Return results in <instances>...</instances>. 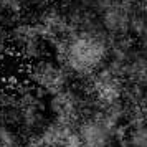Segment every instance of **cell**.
<instances>
[{"label": "cell", "mask_w": 147, "mask_h": 147, "mask_svg": "<svg viewBox=\"0 0 147 147\" xmlns=\"http://www.w3.org/2000/svg\"><path fill=\"white\" fill-rule=\"evenodd\" d=\"M127 147H147V124L129 129L126 134Z\"/></svg>", "instance_id": "3"}, {"label": "cell", "mask_w": 147, "mask_h": 147, "mask_svg": "<svg viewBox=\"0 0 147 147\" xmlns=\"http://www.w3.org/2000/svg\"><path fill=\"white\" fill-rule=\"evenodd\" d=\"M109 55L106 33L96 28L74 30L60 45L61 65L69 74L88 80L104 66Z\"/></svg>", "instance_id": "1"}, {"label": "cell", "mask_w": 147, "mask_h": 147, "mask_svg": "<svg viewBox=\"0 0 147 147\" xmlns=\"http://www.w3.org/2000/svg\"><path fill=\"white\" fill-rule=\"evenodd\" d=\"M69 76L71 74L68 73V69L63 65H55V63H47V61L38 63L32 73V78L38 89L51 96L66 89Z\"/></svg>", "instance_id": "2"}, {"label": "cell", "mask_w": 147, "mask_h": 147, "mask_svg": "<svg viewBox=\"0 0 147 147\" xmlns=\"http://www.w3.org/2000/svg\"><path fill=\"white\" fill-rule=\"evenodd\" d=\"M146 124H147V109H146Z\"/></svg>", "instance_id": "4"}]
</instances>
